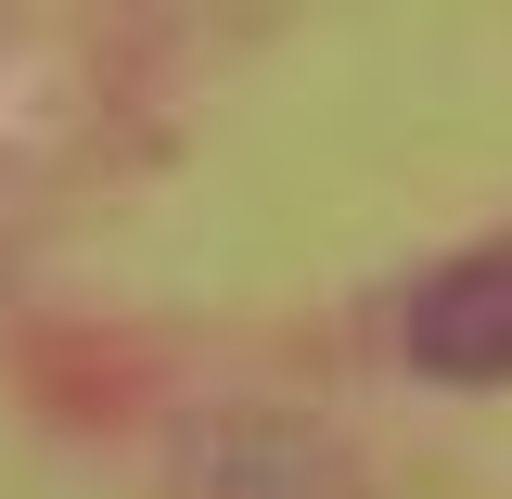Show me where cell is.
<instances>
[{
    "label": "cell",
    "mask_w": 512,
    "mask_h": 499,
    "mask_svg": "<svg viewBox=\"0 0 512 499\" xmlns=\"http://www.w3.org/2000/svg\"><path fill=\"white\" fill-rule=\"evenodd\" d=\"M397 333H410V359H423L436 384H512V231L461 244L436 282L410 295Z\"/></svg>",
    "instance_id": "6da1fadb"
}]
</instances>
